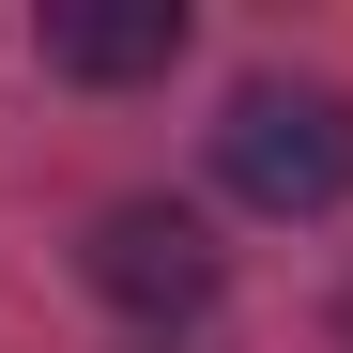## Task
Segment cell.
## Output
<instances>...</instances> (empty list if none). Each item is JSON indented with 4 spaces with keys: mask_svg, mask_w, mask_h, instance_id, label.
I'll return each instance as SVG.
<instances>
[{
    "mask_svg": "<svg viewBox=\"0 0 353 353\" xmlns=\"http://www.w3.org/2000/svg\"><path fill=\"white\" fill-rule=\"evenodd\" d=\"M215 169H230L246 215H338V200H353V92H323V77H246L230 123H215Z\"/></svg>",
    "mask_w": 353,
    "mask_h": 353,
    "instance_id": "cell-1",
    "label": "cell"
},
{
    "mask_svg": "<svg viewBox=\"0 0 353 353\" xmlns=\"http://www.w3.org/2000/svg\"><path fill=\"white\" fill-rule=\"evenodd\" d=\"M77 261H92L108 307H139V323H200V307H215V230H200L185 200H108Z\"/></svg>",
    "mask_w": 353,
    "mask_h": 353,
    "instance_id": "cell-2",
    "label": "cell"
},
{
    "mask_svg": "<svg viewBox=\"0 0 353 353\" xmlns=\"http://www.w3.org/2000/svg\"><path fill=\"white\" fill-rule=\"evenodd\" d=\"M46 62L123 92V77H169L185 62V0H46Z\"/></svg>",
    "mask_w": 353,
    "mask_h": 353,
    "instance_id": "cell-3",
    "label": "cell"
}]
</instances>
